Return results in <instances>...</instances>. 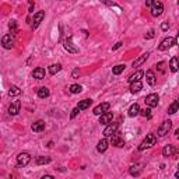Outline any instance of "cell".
Listing matches in <instances>:
<instances>
[{"label":"cell","mask_w":179,"mask_h":179,"mask_svg":"<svg viewBox=\"0 0 179 179\" xmlns=\"http://www.w3.org/2000/svg\"><path fill=\"white\" fill-rule=\"evenodd\" d=\"M155 141H157V139H155L154 134H147L146 139L143 140L141 144L139 146V150L143 151V150H146V148H150V147H153L155 144Z\"/></svg>","instance_id":"cell-1"},{"label":"cell","mask_w":179,"mask_h":179,"mask_svg":"<svg viewBox=\"0 0 179 179\" xmlns=\"http://www.w3.org/2000/svg\"><path fill=\"white\" fill-rule=\"evenodd\" d=\"M171 128H172V122L171 120H164L162 123H161V126L158 128L157 130V136L158 137H164L168 134V132L171 130Z\"/></svg>","instance_id":"cell-2"},{"label":"cell","mask_w":179,"mask_h":179,"mask_svg":"<svg viewBox=\"0 0 179 179\" xmlns=\"http://www.w3.org/2000/svg\"><path fill=\"white\" fill-rule=\"evenodd\" d=\"M162 11H164V6H162V3L161 2H153L151 4V15L153 17H160L161 14H162Z\"/></svg>","instance_id":"cell-3"},{"label":"cell","mask_w":179,"mask_h":179,"mask_svg":"<svg viewBox=\"0 0 179 179\" xmlns=\"http://www.w3.org/2000/svg\"><path fill=\"white\" fill-rule=\"evenodd\" d=\"M14 43H15V39L11 34L3 35V38H2V45H3L4 49H11L14 46Z\"/></svg>","instance_id":"cell-4"},{"label":"cell","mask_w":179,"mask_h":179,"mask_svg":"<svg viewBox=\"0 0 179 179\" xmlns=\"http://www.w3.org/2000/svg\"><path fill=\"white\" fill-rule=\"evenodd\" d=\"M118 128H119V123H115V122L109 123L105 128V130H104V136H105V137H112L113 134L118 133Z\"/></svg>","instance_id":"cell-5"},{"label":"cell","mask_w":179,"mask_h":179,"mask_svg":"<svg viewBox=\"0 0 179 179\" xmlns=\"http://www.w3.org/2000/svg\"><path fill=\"white\" fill-rule=\"evenodd\" d=\"M30 161H31V157L28 153H20L17 155V165L18 167H25V165L30 164Z\"/></svg>","instance_id":"cell-6"},{"label":"cell","mask_w":179,"mask_h":179,"mask_svg":"<svg viewBox=\"0 0 179 179\" xmlns=\"http://www.w3.org/2000/svg\"><path fill=\"white\" fill-rule=\"evenodd\" d=\"M175 38H172V37H168V38H165L162 42L160 43V46H158V49L160 51H168L169 48H172L173 45H175Z\"/></svg>","instance_id":"cell-7"},{"label":"cell","mask_w":179,"mask_h":179,"mask_svg":"<svg viewBox=\"0 0 179 179\" xmlns=\"http://www.w3.org/2000/svg\"><path fill=\"white\" fill-rule=\"evenodd\" d=\"M109 108H111V104H108V102L100 104L98 106H95V108H94V115H97V116L104 115V113H106L108 111H109Z\"/></svg>","instance_id":"cell-8"},{"label":"cell","mask_w":179,"mask_h":179,"mask_svg":"<svg viewBox=\"0 0 179 179\" xmlns=\"http://www.w3.org/2000/svg\"><path fill=\"white\" fill-rule=\"evenodd\" d=\"M146 105L148 106V108H155V106L158 105V102H160V98H158L157 94H150L146 97Z\"/></svg>","instance_id":"cell-9"},{"label":"cell","mask_w":179,"mask_h":179,"mask_svg":"<svg viewBox=\"0 0 179 179\" xmlns=\"http://www.w3.org/2000/svg\"><path fill=\"white\" fill-rule=\"evenodd\" d=\"M45 18V11H38L34 14V20H32V24H31V28L32 30H35V28H38V25L41 24V21Z\"/></svg>","instance_id":"cell-10"},{"label":"cell","mask_w":179,"mask_h":179,"mask_svg":"<svg viewBox=\"0 0 179 179\" xmlns=\"http://www.w3.org/2000/svg\"><path fill=\"white\" fill-rule=\"evenodd\" d=\"M111 143H112V146L115 147H123L124 146V140L120 137V133H116L111 137Z\"/></svg>","instance_id":"cell-11"},{"label":"cell","mask_w":179,"mask_h":179,"mask_svg":"<svg viewBox=\"0 0 179 179\" xmlns=\"http://www.w3.org/2000/svg\"><path fill=\"white\" fill-rule=\"evenodd\" d=\"M20 108H21V102H20V101H14V102L9 106V113L11 116H15L20 112Z\"/></svg>","instance_id":"cell-12"},{"label":"cell","mask_w":179,"mask_h":179,"mask_svg":"<svg viewBox=\"0 0 179 179\" xmlns=\"http://www.w3.org/2000/svg\"><path fill=\"white\" fill-rule=\"evenodd\" d=\"M64 49H66L67 52H70V53H77L79 52V49L76 48V46L73 45V42H71V37H69L66 41H64Z\"/></svg>","instance_id":"cell-13"},{"label":"cell","mask_w":179,"mask_h":179,"mask_svg":"<svg viewBox=\"0 0 179 179\" xmlns=\"http://www.w3.org/2000/svg\"><path fill=\"white\" fill-rule=\"evenodd\" d=\"M112 119H113V113L106 112V113H104V115L100 116V123L101 124H109V123H112Z\"/></svg>","instance_id":"cell-14"},{"label":"cell","mask_w":179,"mask_h":179,"mask_svg":"<svg viewBox=\"0 0 179 179\" xmlns=\"http://www.w3.org/2000/svg\"><path fill=\"white\" fill-rule=\"evenodd\" d=\"M108 146H109V141L106 140V137H104V139H101L100 141H98L97 144V150L100 153H105L106 148H108Z\"/></svg>","instance_id":"cell-15"},{"label":"cell","mask_w":179,"mask_h":179,"mask_svg":"<svg viewBox=\"0 0 179 179\" xmlns=\"http://www.w3.org/2000/svg\"><path fill=\"white\" fill-rule=\"evenodd\" d=\"M176 153V147L172 146V144H168V146H165L164 148H162V155L164 157H171V155H173Z\"/></svg>","instance_id":"cell-16"},{"label":"cell","mask_w":179,"mask_h":179,"mask_svg":"<svg viewBox=\"0 0 179 179\" xmlns=\"http://www.w3.org/2000/svg\"><path fill=\"white\" fill-rule=\"evenodd\" d=\"M32 77L37 80H43L45 79V69H43V67H37V69L32 71Z\"/></svg>","instance_id":"cell-17"},{"label":"cell","mask_w":179,"mask_h":179,"mask_svg":"<svg viewBox=\"0 0 179 179\" xmlns=\"http://www.w3.org/2000/svg\"><path fill=\"white\" fill-rule=\"evenodd\" d=\"M31 129H32V132H35V133H39V132H42L43 129H45V122L43 120L34 122L32 126H31Z\"/></svg>","instance_id":"cell-18"},{"label":"cell","mask_w":179,"mask_h":179,"mask_svg":"<svg viewBox=\"0 0 179 179\" xmlns=\"http://www.w3.org/2000/svg\"><path fill=\"white\" fill-rule=\"evenodd\" d=\"M146 81L150 85H155L157 79H155V74H154L153 70H147V71H146Z\"/></svg>","instance_id":"cell-19"},{"label":"cell","mask_w":179,"mask_h":179,"mask_svg":"<svg viewBox=\"0 0 179 179\" xmlns=\"http://www.w3.org/2000/svg\"><path fill=\"white\" fill-rule=\"evenodd\" d=\"M148 56H150V53H144V55H141L140 58H137L136 60H134L133 63H132V66H133V67H139V66H141V64L144 63V62H146L147 59H148Z\"/></svg>","instance_id":"cell-20"},{"label":"cell","mask_w":179,"mask_h":179,"mask_svg":"<svg viewBox=\"0 0 179 179\" xmlns=\"http://www.w3.org/2000/svg\"><path fill=\"white\" fill-rule=\"evenodd\" d=\"M143 76H144V71H141V70H139V71H136L134 74H132L130 77H129V83H137L140 81V80L143 79Z\"/></svg>","instance_id":"cell-21"},{"label":"cell","mask_w":179,"mask_h":179,"mask_svg":"<svg viewBox=\"0 0 179 179\" xmlns=\"http://www.w3.org/2000/svg\"><path fill=\"white\" fill-rule=\"evenodd\" d=\"M130 92L132 94H137V92H140L143 90V84H141V81H137V83H132L130 84Z\"/></svg>","instance_id":"cell-22"},{"label":"cell","mask_w":179,"mask_h":179,"mask_svg":"<svg viewBox=\"0 0 179 179\" xmlns=\"http://www.w3.org/2000/svg\"><path fill=\"white\" fill-rule=\"evenodd\" d=\"M140 113V106L139 104H133V105L129 108V116L130 118H134V116H137Z\"/></svg>","instance_id":"cell-23"},{"label":"cell","mask_w":179,"mask_h":179,"mask_svg":"<svg viewBox=\"0 0 179 179\" xmlns=\"http://www.w3.org/2000/svg\"><path fill=\"white\" fill-rule=\"evenodd\" d=\"M179 111V101H173L169 106H168V115H173Z\"/></svg>","instance_id":"cell-24"},{"label":"cell","mask_w":179,"mask_h":179,"mask_svg":"<svg viewBox=\"0 0 179 179\" xmlns=\"http://www.w3.org/2000/svg\"><path fill=\"white\" fill-rule=\"evenodd\" d=\"M92 104V100H83L79 102V105H77V108H79L80 111H84L87 109V108H90V105Z\"/></svg>","instance_id":"cell-25"},{"label":"cell","mask_w":179,"mask_h":179,"mask_svg":"<svg viewBox=\"0 0 179 179\" xmlns=\"http://www.w3.org/2000/svg\"><path fill=\"white\" fill-rule=\"evenodd\" d=\"M169 69H171V71H173V73L179 70V60H178V58H172V59H171Z\"/></svg>","instance_id":"cell-26"},{"label":"cell","mask_w":179,"mask_h":179,"mask_svg":"<svg viewBox=\"0 0 179 179\" xmlns=\"http://www.w3.org/2000/svg\"><path fill=\"white\" fill-rule=\"evenodd\" d=\"M141 172V164H136L130 167V175L132 176H139Z\"/></svg>","instance_id":"cell-27"},{"label":"cell","mask_w":179,"mask_h":179,"mask_svg":"<svg viewBox=\"0 0 179 179\" xmlns=\"http://www.w3.org/2000/svg\"><path fill=\"white\" fill-rule=\"evenodd\" d=\"M62 70V64L60 63H55V64H51V67H49V73L52 74V76H55L56 73H59Z\"/></svg>","instance_id":"cell-28"},{"label":"cell","mask_w":179,"mask_h":179,"mask_svg":"<svg viewBox=\"0 0 179 179\" xmlns=\"http://www.w3.org/2000/svg\"><path fill=\"white\" fill-rule=\"evenodd\" d=\"M51 157H37V160H35V164L37 165H45V164H49L51 162Z\"/></svg>","instance_id":"cell-29"},{"label":"cell","mask_w":179,"mask_h":179,"mask_svg":"<svg viewBox=\"0 0 179 179\" xmlns=\"http://www.w3.org/2000/svg\"><path fill=\"white\" fill-rule=\"evenodd\" d=\"M37 92H38V97H39V98H48V97H49V90H48L46 87L38 88Z\"/></svg>","instance_id":"cell-30"},{"label":"cell","mask_w":179,"mask_h":179,"mask_svg":"<svg viewBox=\"0 0 179 179\" xmlns=\"http://www.w3.org/2000/svg\"><path fill=\"white\" fill-rule=\"evenodd\" d=\"M20 94H21V90H20L17 85H11V87H10V90H9L10 97H17V95H20Z\"/></svg>","instance_id":"cell-31"},{"label":"cell","mask_w":179,"mask_h":179,"mask_svg":"<svg viewBox=\"0 0 179 179\" xmlns=\"http://www.w3.org/2000/svg\"><path fill=\"white\" fill-rule=\"evenodd\" d=\"M69 90L71 94H80V92L83 91V87L80 84H73V85H70Z\"/></svg>","instance_id":"cell-32"},{"label":"cell","mask_w":179,"mask_h":179,"mask_svg":"<svg viewBox=\"0 0 179 179\" xmlns=\"http://www.w3.org/2000/svg\"><path fill=\"white\" fill-rule=\"evenodd\" d=\"M9 28H10V31H11V35H13V37H15V35H17V32H18V30H17V22H15L14 20H13V21H10Z\"/></svg>","instance_id":"cell-33"},{"label":"cell","mask_w":179,"mask_h":179,"mask_svg":"<svg viewBox=\"0 0 179 179\" xmlns=\"http://www.w3.org/2000/svg\"><path fill=\"white\" fill-rule=\"evenodd\" d=\"M124 67H126V66H124V64H116V66L112 69V73L118 76V74H120L122 71H123V70H124Z\"/></svg>","instance_id":"cell-34"},{"label":"cell","mask_w":179,"mask_h":179,"mask_svg":"<svg viewBox=\"0 0 179 179\" xmlns=\"http://www.w3.org/2000/svg\"><path fill=\"white\" fill-rule=\"evenodd\" d=\"M141 112V115L143 116H146V118H151V111H150V108H147V109H143V111H140Z\"/></svg>","instance_id":"cell-35"},{"label":"cell","mask_w":179,"mask_h":179,"mask_svg":"<svg viewBox=\"0 0 179 179\" xmlns=\"http://www.w3.org/2000/svg\"><path fill=\"white\" fill-rule=\"evenodd\" d=\"M155 37V32H154V30H150L146 34V35H144V38H146V39H153V38Z\"/></svg>","instance_id":"cell-36"},{"label":"cell","mask_w":179,"mask_h":179,"mask_svg":"<svg viewBox=\"0 0 179 179\" xmlns=\"http://www.w3.org/2000/svg\"><path fill=\"white\" fill-rule=\"evenodd\" d=\"M79 112H80V109H79V108H77V106H76V108H74V109L71 111V113H70V118H71V119H74V118H76V116H77V113H79Z\"/></svg>","instance_id":"cell-37"},{"label":"cell","mask_w":179,"mask_h":179,"mask_svg":"<svg viewBox=\"0 0 179 179\" xmlns=\"http://www.w3.org/2000/svg\"><path fill=\"white\" fill-rule=\"evenodd\" d=\"M168 27H169V25H168V22H162V24H161V30H162V31H167Z\"/></svg>","instance_id":"cell-38"},{"label":"cell","mask_w":179,"mask_h":179,"mask_svg":"<svg viewBox=\"0 0 179 179\" xmlns=\"http://www.w3.org/2000/svg\"><path fill=\"white\" fill-rule=\"evenodd\" d=\"M122 45H123V43H122V42H118V43H115V45H113V48H112V51H116V49H119V48H120Z\"/></svg>","instance_id":"cell-39"},{"label":"cell","mask_w":179,"mask_h":179,"mask_svg":"<svg viewBox=\"0 0 179 179\" xmlns=\"http://www.w3.org/2000/svg\"><path fill=\"white\" fill-rule=\"evenodd\" d=\"M80 76V70L79 69H76V70H73V77L76 79V77H79Z\"/></svg>","instance_id":"cell-40"},{"label":"cell","mask_w":179,"mask_h":179,"mask_svg":"<svg viewBox=\"0 0 179 179\" xmlns=\"http://www.w3.org/2000/svg\"><path fill=\"white\" fill-rule=\"evenodd\" d=\"M41 179H55V178H53V176H52V175H43Z\"/></svg>","instance_id":"cell-41"},{"label":"cell","mask_w":179,"mask_h":179,"mask_svg":"<svg viewBox=\"0 0 179 179\" xmlns=\"http://www.w3.org/2000/svg\"><path fill=\"white\" fill-rule=\"evenodd\" d=\"M175 178L179 179V165H178V171H176V173H175Z\"/></svg>","instance_id":"cell-42"},{"label":"cell","mask_w":179,"mask_h":179,"mask_svg":"<svg viewBox=\"0 0 179 179\" xmlns=\"http://www.w3.org/2000/svg\"><path fill=\"white\" fill-rule=\"evenodd\" d=\"M175 134H176V139L179 140V129H176V132H175Z\"/></svg>","instance_id":"cell-43"},{"label":"cell","mask_w":179,"mask_h":179,"mask_svg":"<svg viewBox=\"0 0 179 179\" xmlns=\"http://www.w3.org/2000/svg\"><path fill=\"white\" fill-rule=\"evenodd\" d=\"M146 4H147V6H151V4H153V2H150V0H147V2H146Z\"/></svg>","instance_id":"cell-44"},{"label":"cell","mask_w":179,"mask_h":179,"mask_svg":"<svg viewBox=\"0 0 179 179\" xmlns=\"http://www.w3.org/2000/svg\"><path fill=\"white\" fill-rule=\"evenodd\" d=\"M178 60H179V56H178Z\"/></svg>","instance_id":"cell-45"}]
</instances>
